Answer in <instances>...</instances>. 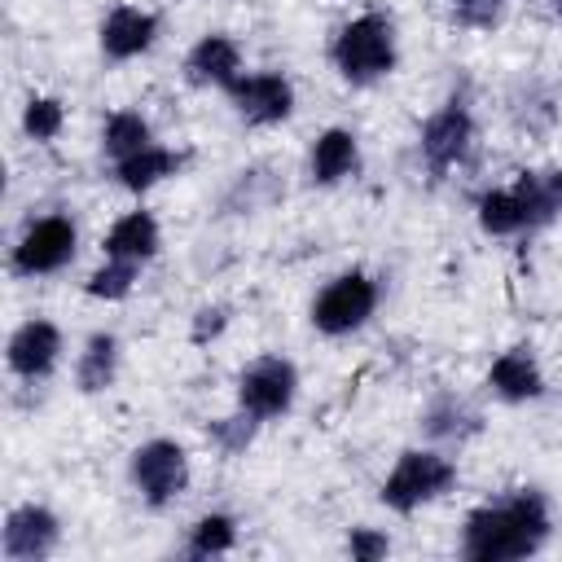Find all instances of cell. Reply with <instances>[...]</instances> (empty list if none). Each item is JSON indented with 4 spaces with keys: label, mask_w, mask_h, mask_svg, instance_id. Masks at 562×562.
<instances>
[{
    "label": "cell",
    "mask_w": 562,
    "mask_h": 562,
    "mask_svg": "<svg viewBox=\"0 0 562 562\" xmlns=\"http://www.w3.org/2000/svg\"><path fill=\"white\" fill-rule=\"evenodd\" d=\"M75 255H79V224H75V215L48 211V215L26 220V228L18 233V241L9 250V272L22 277V281L57 277V272H66L75 263Z\"/></svg>",
    "instance_id": "obj_8"
},
{
    "label": "cell",
    "mask_w": 562,
    "mask_h": 562,
    "mask_svg": "<svg viewBox=\"0 0 562 562\" xmlns=\"http://www.w3.org/2000/svg\"><path fill=\"white\" fill-rule=\"evenodd\" d=\"M457 483H461V465H457V457L448 448H439V443H413L382 474L378 501H382V509L408 518V514L443 501L448 492H457Z\"/></svg>",
    "instance_id": "obj_3"
},
{
    "label": "cell",
    "mask_w": 562,
    "mask_h": 562,
    "mask_svg": "<svg viewBox=\"0 0 562 562\" xmlns=\"http://www.w3.org/2000/svg\"><path fill=\"white\" fill-rule=\"evenodd\" d=\"M162 250V228L154 220V211L136 206V211H123L105 237H101V255H114V259H132V263H154Z\"/></svg>",
    "instance_id": "obj_20"
},
{
    "label": "cell",
    "mask_w": 562,
    "mask_h": 562,
    "mask_svg": "<svg viewBox=\"0 0 562 562\" xmlns=\"http://www.w3.org/2000/svg\"><path fill=\"white\" fill-rule=\"evenodd\" d=\"M544 4H549V9H553V13H562V0H544Z\"/></svg>",
    "instance_id": "obj_30"
},
{
    "label": "cell",
    "mask_w": 562,
    "mask_h": 562,
    "mask_svg": "<svg viewBox=\"0 0 562 562\" xmlns=\"http://www.w3.org/2000/svg\"><path fill=\"white\" fill-rule=\"evenodd\" d=\"M66 356V334L57 321L48 316H26L22 325H13L9 342H4V364L18 382H48L61 369Z\"/></svg>",
    "instance_id": "obj_9"
},
{
    "label": "cell",
    "mask_w": 562,
    "mask_h": 562,
    "mask_svg": "<svg viewBox=\"0 0 562 562\" xmlns=\"http://www.w3.org/2000/svg\"><path fill=\"white\" fill-rule=\"evenodd\" d=\"M509 13V0H448V18L461 26V31H496Z\"/></svg>",
    "instance_id": "obj_27"
},
{
    "label": "cell",
    "mask_w": 562,
    "mask_h": 562,
    "mask_svg": "<svg viewBox=\"0 0 562 562\" xmlns=\"http://www.w3.org/2000/svg\"><path fill=\"white\" fill-rule=\"evenodd\" d=\"M329 66L351 88H373L400 70V31L391 13L364 9L347 18L329 40Z\"/></svg>",
    "instance_id": "obj_2"
},
{
    "label": "cell",
    "mask_w": 562,
    "mask_h": 562,
    "mask_svg": "<svg viewBox=\"0 0 562 562\" xmlns=\"http://www.w3.org/2000/svg\"><path fill=\"white\" fill-rule=\"evenodd\" d=\"M483 386H487L492 400L518 408V404H536L549 391V378H544V364H540L536 347L531 342H514V347L492 356V364L483 373Z\"/></svg>",
    "instance_id": "obj_13"
},
{
    "label": "cell",
    "mask_w": 562,
    "mask_h": 562,
    "mask_svg": "<svg viewBox=\"0 0 562 562\" xmlns=\"http://www.w3.org/2000/svg\"><path fill=\"white\" fill-rule=\"evenodd\" d=\"M342 549H347L351 562H382V558L391 553V536H386L382 527H364V522H360V527L347 531Z\"/></svg>",
    "instance_id": "obj_28"
},
{
    "label": "cell",
    "mask_w": 562,
    "mask_h": 562,
    "mask_svg": "<svg viewBox=\"0 0 562 562\" xmlns=\"http://www.w3.org/2000/svg\"><path fill=\"white\" fill-rule=\"evenodd\" d=\"M509 184H514V193L522 202L527 237L544 233V228H553L562 220V167H527Z\"/></svg>",
    "instance_id": "obj_19"
},
{
    "label": "cell",
    "mask_w": 562,
    "mask_h": 562,
    "mask_svg": "<svg viewBox=\"0 0 562 562\" xmlns=\"http://www.w3.org/2000/svg\"><path fill=\"white\" fill-rule=\"evenodd\" d=\"M422 435H426V443H439V448H461L465 439H474L479 430H483V413L465 400V395H457V391H435L426 404H422Z\"/></svg>",
    "instance_id": "obj_16"
},
{
    "label": "cell",
    "mask_w": 562,
    "mask_h": 562,
    "mask_svg": "<svg viewBox=\"0 0 562 562\" xmlns=\"http://www.w3.org/2000/svg\"><path fill=\"white\" fill-rule=\"evenodd\" d=\"M224 97L246 127H281L299 105V92L281 70H241V79Z\"/></svg>",
    "instance_id": "obj_11"
},
{
    "label": "cell",
    "mask_w": 562,
    "mask_h": 562,
    "mask_svg": "<svg viewBox=\"0 0 562 562\" xmlns=\"http://www.w3.org/2000/svg\"><path fill=\"white\" fill-rule=\"evenodd\" d=\"M127 483L145 509H154V514L171 509L176 501H184V492L193 483L189 448L171 435H154V439L136 443L127 457Z\"/></svg>",
    "instance_id": "obj_5"
},
{
    "label": "cell",
    "mask_w": 562,
    "mask_h": 562,
    "mask_svg": "<svg viewBox=\"0 0 562 562\" xmlns=\"http://www.w3.org/2000/svg\"><path fill=\"white\" fill-rule=\"evenodd\" d=\"M123 369V342L114 329H92L75 351V391L79 395H105L119 382Z\"/></svg>",
    "instance_id": "obj_18"
},
{
    "label": "cell",
    "mask_w": 562,
    "mask_h": 562,
    "mask_svg": "<svg viewBox=\"0 0 562 562\" xmlns=\"http://www.w3.org/2000/svg\"><path fill=\"white\" fill-rule=\"evenodd\" d=\"M299 364L281 351H263V356H250L241 369H237V382H233V404L241 413H250L259 426H272L281 417L294 413L299 404Z\"/></svg>",
    "instance_id": "obj_6"
},
{
    "label": "cell",
    "mask_w": 562,
    "mask_h": 562,
    "mask_svg": "<svg viewBox=\"0 0 562 562\" xmlns=\"http://www.w3.org/2000/svg\"><path fill=\"white\" fill-rule=\"evenodd\" d=\"M237 540H241V522H237V514H228V509H202L189 527H184V558H198V562H206V558H224V553H233L237 549Z\"/></svg>",
    "instance_id": "obj_21"
},
{
    "label": "cell",
    "mask_w": 562,
    "mask_h": 562,
    "mask_svg": "<svg viewBox=\"0 0 562 562\" xmlns=\"http://www.w3.org/2000/svg\"><path fill=\"white\" fill-rule=\"evenodd\" d=\"M241 70H246V53H241V44L228 31H206L184 53V79L193 88L228 92L241 79Z\"/></svg>",
    "instance_id": "obj_14"
},
{
    "label": "cell",
    "mask_w": 562,
    "mask_h": 562,
    "mask_svg": "<svg viewBox=\"0 0 562 562\" xmlns=\"http://www.w3.org/2000/svg\"><path fill=\"white\" fill-rule=\"evenodd\" d=\"M140 272H145V263L101 255V263H97V268L88 272V281H83V294L97 299V303H123V299H132V290L140 285Z\"/></svg>",
    "instance_id": "obj_24"
},
{
    "label": "cell",
    "mask_w": 562,
    "mask_h": 562,
    "mask_svg": "<svg viewBox=\"0 0 562 562\" xmlns=\"http://www.w3.org/2000/svg\"><path fill=\"white\" fill-rule=\"evenodd\" d=\"M356 171H360V136L338 123L325 127L307 149V180L316 189H334V184H347Z\"/></svg>",
    "instance_id": "obj_17"
},
{
    "label": "cell",
    "mask_w": 562,
    "mask_h": 562,
    "mask_svg": "<svg viewBox=\"0 0 562 562\" xmlns=\"http://www.w3.org/2000/svg\"><path fill=\"white\" fill-rule=\"evenodd\" d=\"M162 35V18L145 4H110L97 22V48L110 66L145 57Z\"/></svg>",
    "instance_id": "obj_12"
},
{
    "label": "cell",
    "mask_w": 562,
    "mask_h": 562,
    "mask_svg": "<svg viewBox=\"0 0 562 562\" xmlns=\"http://www.w3.org/2000/svg\"><path fill=\"white\" fill-rule=\"evenodd\" d=\"M61 518L53 505L44 501H22L4 514V527H0V553L4 562H48L57 549H61Z\"/></svg>",
    "instance_id": "obj_10"
},
{
    "label": "cell",
    "mask_w": 562,
    "mask_h": 562,
    "mask_svg": "<svg viewBox=\"0 0 562 562\" xmlns=\"http://www.w3.org/2000/svg\"><path fill=\"white\" fill-rule=\"evenodd\" d=\"M474 224H479L483 237H527V215H522V202H518L514 184L483 189L474 198Z\"/></svg>",
    "instance_id": "obj_22"
},
{
    "label": "cell",
    "mask_w": 562,
    "mask_h": 562,
    "mask_svg": "<svg viewBox=\"0 0 562 562\" xmlns=\"http://www.w3.org/2000/svg\"><path fill=\"white\" fill-rule=\"evenodd\" d=\"M228 321H233V307H228V303H202V307L193 312V321H189V342H193V347L215 342V338L228 329Z\"/></svg>",
    "instance_id": "obj_29"
},
{
    "label": "cell",
    "mask_w": 562,
    "mask_h": 562,
    "mask_svg": "<svg viewBox=\"0 0 562 562\" xmlns=\"http://www.w3.org/2000/svg\"><path fill=\"white\" fill-rule=\"evenodd\" d=\"M263 426L250 417V413H241L237 404H233V413L228 417H215L211 426H206V439H211V448L220 452V457H241L250 443H255V435H259Z\"/></svg>",
    "instance_id": "obj_26"
},
{
    "label": "cell",
    "mask_w": 562,
    "mask_h": 562,
    "mask_svg": "<svg viewBox=\"0 0 562 562\" xmlns=\"http://www.w3.org/2000/svg\"><path fill=\"white\" fill-rule=\"evenodd\" d=\"M66 132V101L53 92H31L22 105V136L35 145H53Z\"/></svg>",
    "instance_id": "obj_25"
},
{
    "label": "cell",
    "mask_w": 562,
    "mask_h": 562,
    "mask_svg": "<svg viewBox=\"0 0 562 562\" xmlns=\"http://www.w3.org/2000/svg\"><path fill=\"white\" fill-rule=\"evenodd\" d=\"M149 140H154V123L140 110L123 105V110H110L105 123H101V154H105V162H119V158L145 149Z\"/></svg>",
    "instance_id": "obj_23"
},
{
    "label": "cell",
    "mask_w": 562,
    "mask_h": 562,
    "mask_svg": "<svg viewBox=\"0 0 562 562\" xmlns=\"http://www.w3.org/2000/svg\"><path fill=\"white\" fill-rule=\"evenodd\" d=\"M553 540V505L540 487H505L461 518L457 553L465 562H522Z\"/></svg>",
    "instance_id": "obj_1"
},
{
    "label": "cell",
    "mask_w": 562,
    "mask_h": 562,
    "mask_svg": "<svg viewBox=\"0 0 562 562\" xmlns=\"http://www.w3.org/2000/svg\"><path fill=\"white\" fill-rule=\"evenodd\" d=\"M378 303H382V281L369 268H342L312 294L307 321L321 338H351L378 316Z\"/></svg>",
    "instance_id": "obj_4"
},
{
    "label": "cell",
    "mask_w": 562,
    "mask_h": 562,
    "mask_svg": "<svg viewBox=\"0 0 562 562\" xmlns=\"http://www.w3.org/2000/svg\"><path fill=\"white\" fill-rule=\"evenodd\" d=\"M479 136V119H474V101L470 92H448L417 127V154L426 162V171L435 180H443L448 171L465 167L470 149Z\"/></svg>",
    "instance_id": "obj_7"
},
{
    "label": "cell",
    "mask_w": 562,
    "mask_h": 562,
    "mask_svg": "<svg viewBox=\"0 0 562 562\" xmlns=\"http://www.w3.org/2000/svg\"><path fill=\"white\" fill-rule=\"evenodd\" d=\"M184 167H189V154H184V149H171V145H162V140H149L145 149H136V154L110 162V180H114L123 193L145 198L149 189L176 180Z\"/></svg>",
    "instance_id": "obj_15"
}]
</instances>
